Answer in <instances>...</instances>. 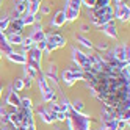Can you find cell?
<instances>
[{"label":"cell","mask_w":130,"mask_h":130,"mask_svg":"<svg viewBox=\"0 0 130 130\" xmlns=\"http://www.w3.org/2000/svg\"><path fill=\"white\" fill-rule=\"evenodd\" d=\"M64 17H66V22H72V21H75L77 17H78V14H80V11H74V10H71V8H64Z\"/></svg>","instance_id":"cell-16"},{"label":"cell","mask_w":130,"mask_h":130,"mask_svg":"<svg viewBox=\"0 0 130 130\" xmlns=\"http://www.w3.org/2000/svg\"><path fill=\"white\" fill-rule=\"evenodd\" d=\"M82 3L88 6L89 10H94V5H96V0H82Z\"/></svg>","instance_id":"cell-31"},{"label":"cell","mask_w":130,"mask_h":130,"mask_svg":"<svg viewBox=\"0 0 130 130\" xmlns=\"http://www.w3.org/2000/svg\"><path fill=\"white\" fill-rule=\"evenodd\" d=\"M108 5H111V0H96L94 8H104V6H108Z\"/></svg>","instance_id":"cell-29"},{"label":"cell","mask_w":130,"mask_h":130,"mask_svg":"<svg viewBox=\"0 0 130 130\" xmlns=\"http://www.w3.org/2000/svg\"><path fill=\"white\" fill-rule=\"evenodd\" d=\"M61 78H63V82H64V85H66V86H72L77 80H85V74H83V71L77 66V69L72 68V69L63 71Z\"/></svg>","instance_id":"cell-2"},{"label":"cell","mask_w":130,"mask_h":130,"mask_svg":"<svg viewBox=\"0 0 130 130\" xmlns=\"http://www.w3.org/2000/svg\"><path fill=\"white\" fill-rule=\"evenodd\" d=\"M31 99L30 97H21V108H25V110H31Z\"/></svg>","instance_id":"cell-24"},{"label":"cell","mask_w":130,"mask_h":130,"mask_svg":"<svg viewBox=\"0 0 130 130\" xmlns=\"http://www.w3.org/2000/svg\"><path fill=\"white\" fill-rule=\"evenodd\" d=\"M38 115H39V116L42 118V121H44L45 124H53V122H55V121H53V119L50 118L49 111L45 110V108H42V107H41V108H38Z\"/></svg>","instance_id":"cell-18"},{"label":"cell","mask_w":130,"mask_h":130,"mask_svg":"<svg viewBox=\"0 0 130 130\" xmlns=\"http://www.w3.org/2000/svg\"><path fill=\"white\" fill-rule=\"evenodd\" d=\"M66 6H68V8H71V10H74V11H80L82 0H68Z\"/></svg>","instance_id":"cell-22"},{"label":"cell","mask_w":130,"mask_h":130,"mask_svg":"<svg viewBox=\"0 0 130 130\" xmlns=\"http://www.w3.org/2000/svg\"><path fill=\"white\" fill-rule=\"evenodd\" d=\"M102 30H104V33L107 36H110V38H115V39L118 38V28L115 25V21H110L105 25H102Z\"/></svg>","instance_id":"cell-7"},{"label":"cell","mask_w":130,"mask_h":130,"mask_svg":"<svg viewBox=\"0 0 130 130\" xmlns=\"http://www.w3.org/2000/svg\"><path fill=\"white\" fill-rule=\"evenodd\" d=\"M68 119V115L63 113V111H58L57 115H55V121H60V122H64V121Z\"/></svg>","instance_id":"cell-30"},{"label":"cell","mask_w":130,"mask_h":130,"mask_svg":"<svg viewBox=\"0 0 130 130\" xmlns=\"http://www.w3.org/2000/svg\"><path fill=\"white\" fill-rule=\"evenodd\" d=\"M24 24L21 19H14L13 22H10V25H8V28H10V33H14V35H21L22 28H24Z\"/></svg>","instance_id":"cell-10"},{"label":"cell","mask_w":130,"mask_h":130,"mask_svg":"<svg viewBox=\"0 0 130 130\" xmlns=\"http://www.w3.org/2000/svg\"><path fill=\"white\" fill-rule=\"evenodd\" d=\"M115 2H116V5H118V3H121V2H122V0H115Z\"/></svg>","instance_id":"cell-39"},{"label":"cell","mask_w":130,"mask_h":130,"mask_svg":"<svg viewBox=\"0 0 130 130\" xmlns=\"http://www.w3.org/2000/svg\"><path fill=\"white\" fill-rule=\"evenodd\" d=\"M6 102H8V105H11V107L21 108V97H19V94H17L13 88H11L10 94H8V97H6Z\"/></svg>","instance_id":"cell-9"},{"label":"cell","mask_w":130,"mask_h":130,"mask_svg":"<svg viewBox=\"0 0 130 130\" xmlns=\"http://www.w3.org/2000/svg\"><path fill=\"white\" fill-rule=\"evenodd\" d=\"M10 22H11V19L10 17H3V19H0V31H5V30H8V25H10Z\"/></svg>","instance_id":"cell-27"},{"label":"cell","mask_w":130,"mask_h":130,"mask_svg":"<svg viewBox=\"0 0 130 130\" xmlns=\"http://www.w3.org/2000/svg\"><path fill=\"white\" fill-rule=\"evenodd\" d=\"M27 10H28V0H24V2H16V5H14V14L16 16L25 14Z\"/></svg>","instance_id":"cell-11"},{"label":"cell","mask_w":130,"mask_h":130,"mask_svg":"<svg viewBox=\"0 0 130 130\" xmlns=\"http://www.w3.org/2000/svg\"><path fill=\"white\" fill-rule=\"evenodd\" d=\"M36 78H38V83H39V89H41V92H45V91H49V89H50V85L47 83V78L42 75V72H41V71H38V75H36Z\"/></svg>","instance_id":"cell-13"},{"label":"cell","mask_w":130,"mask_h":130,"mask_svg":"<svg viewBox=\"0 0 130 130\" xmlns=\"http://www.w3.org/2000/svg\"><path fill=\"white\" fill-rule=\"evenodd\" d=\"M72 60H74V63H77V66H78L82 71H86V69L91 68V61H89V58H88V55H85L83 52L77 50L75 47L72 49Z\"/></svg>","instance_id":"cell-4"},{"label":"cell","mask_w":130,"mask_h":130,"mask_svg":"<svg viewBox=\"0 0 130 130\" xmlns=\"http://www.w3.org/2000/svg\"><path fill=\"white\" fill-rule=\"evenodd\" d=\"M13 86H14V91H21V89H24V80H22V78H14Z\"/></svg>","instance_id":"cell-28"},{"label":"cell","mask_w":130,"mask_h":130,"mask_svg":"<svg viewBox=\"0 0 130 130\" xmlns=\"http://www.w3.org/2000/svg\"><path fill=\"white\" fill-rule=\"evenodd\" d=\"M124 130H128V128H127V127H125V128H124Z\"/></svg>","instance_id":"cell-42"},{"label":"cell","mask_w":130,"mask_h":130,"mask_svg":"<svg viewBox=\"0 0 130 130\" xmlns=\"http://www.w3.org/2000/svg\"><path fill=\"white\" fill-rule=\"evenodd\" d=\"M113 57L118 60V61H127L128 63V44H121V45H116L115 50L111 52Z\"/></svg>","instance_id":"cell-5"},{"label":"cell","mask_w":130,"mask_h":130,"mask_svg":"<svg viewBox=\"0 0 130 130\" xmlns=\"http://www.w3.org/2000/svg\"><path fill=\"white\" fill-rule=\"evenodd\" d=\"M0 60H2V53H0Z\"/></svg>","instance_id":"cell-41"},{"label":"cell","mask_w":130,"mask_h":130,"mask_svg":"<svg viewBox=\"0 0 130 130\" xmlns=\"http://www.w3.org/2000/svg\"><path fill=\"white\" fill-rule=\"evenodd\" d=\"M22 24L24 25H33L36 21H35V16H31V14H25V16H22Z\"/></svg>","instance_id":"cell-25"},{"label":"cell","mask_w":130,"mask_h":130,"mask_svg":"<svg viewBox=\"0 0 130 130\" xmlns=\"http://www.w3.org/2000/svg\"><path fill=\"white\" fill-rule=\"evenodd\" d=\"M45 36H47V35L44 33V30H42V25L39 24V25H36V27H35L33 35L30 36V38H31V39H33V42L36 44V42H39V41H44V39H45Z\"/></svg>","instance_id":"cell-8"},{"label":"cell","mask_w":130,"mask_h":130,"mask_svg":"<svg viewBox=\"0 0 130 130\" xmlns=\"http://www.w3.org/2000/svg\"><path fill=\"white\" fill-rule=\"evenodd\" d=\"M35 45H36V47H38V49L42 52V50H45V45H47V42H45V39H44V41H39V42H36Z\"/></svg>","instance_id":"cell-32"},{"label":"cell","mask_w":130,"mask_h":130,"mask_svg":"<svg viewBox=\"0 0 130 130\" xmlns=\"http://www.w3.org/2000/svg\"><path fill=\"white\" fill-rule=\"evenodd\" d=\"M0 50H2V53H6V55L13 52V47L6 42V35L5 33L0 35Z\"/></svg>","instance_id":"cell-14"},{"label":"cell","mask_w":130,"mask_h":130,"mask_svg":"<svg viewBox=\"0 0 130 130\" xmlns=\"http://www.w3.org/2000/svg\"><path fill=\"white\" fill-rule=\"evenodd\" d=\"M61 111L63 113H66L69 115V111H71V102L66 99V97H63V104H61Z\"/></svg>","instance_id":"cell-26"},{"label":"cell","mask_w":130,"mask_h":130,"mask_svg":"<svg viewBox=\"0 0 130 130\" xmlns=\"http://www.w3.org/2000/svg\"><path fill=\"white\" fill-rule=\"evenodd\" d=\"M22 80H24V88H31V78L30 77H25Z\"/></svg>","instance_id":"cell-35"},{"label":"cell","mask_w":130,"mask_h":130,"mask_svg":"<svg viewBox=\"0 0 130 130\" xmlns=\"http://www.w3.org/2000/svg\"><path fill=\"white\" fill-rule=\"evenodd\" d=\"M75 38H77V41H78V42H82V45H85L86 49H92V42H91L88 38H85L83 35H77Z\"/></svg>","instance_id":"cell-23"},{"label":"cell","mask_w":130,"mask_h":130,"mask_svg":"<svg viewBox=\"0 0 130 130\" xmlns=\"http://www.w3.org/2000/svg\"><path fill=\"white\" fill-rule=\"evenodd\" d=\"M64 22H66V17H64V13H63V11H58L57 14L53 16V19H52L50 25H53V27H63V25H64Z\"/></svg>","instance_id":"cell-15"},{"label":"cell","mask_w":130,"mask_h":130,"mask_svg":"<svg viewBox=\"0 0 130 130\" xmlns=\"http://www.w3.org/2000/svg\"><path fill=\"white\" fill-rule=\"evenodd\" d=\"M16 2H24V0H16Z\"/></svg>","instance_id":"cell-40"},{"label":"cell","mask_w":130,"mask_h":130,"mask_svg":"<svg viewBox=\"0 0 130 130\" xmlns=\"http://www.w3.org/2000/svg\"><path fill=\"white\" fill-rule=\"evenodd\" d=\"M45 42H47V45H45V52H52L55 49H58V47H64L66 45V38L58 33H53L50 36H45Z\"/></svg>","instance_id":"cell-3"},{"label":"cell","mask_w":130,"mask_h":130,"mask_svg":"<svg viewBox=\"0 0 130 130\" xmlns=\"http://www.w3.org/2000/svg\"><path fill=\"white\" fill-rule=\"evenodd\" d=\"M113 16H116V17H119L122 22H128V17H130V8H128V5H125V3H118L116 5V11H115V14Z\"/></svg>","instance_id":"cell-6"},{"label":"cell","mask_w":130,"mask_h":130,"mask_svg":"<svg viewBox=\"0 0 130 130\" xmlns=\"http://www.w3.org/2000/svg\"><path fill=\"white\" fill-rule=\"evenodd\" d=\"M113 14H115V10L111 8V5L104 6V8H94V14L91 16V21H92L94 25L102 27V25H105L107 22L113 21V17H115Z\"/></svg>","instance_id":"cell-1"},{"label":"cell","mask_w":130,"mask_h":130,"mask_svg":"<svg viewBox=\"0 0 130 130\" xmlns=\"http://www.w3.org/2000/svg\"><path fill=\"white\" fill-rule=\"evenodd\" d=\"M57 100V94H55V91L50 88L49 91H45V92H42V102H55Z\"/></svg>","instance_id":"cell-19"},{"label":"cell","mask_w":130,"mask_h":130,"mask_svg":"<svg viewBox=\"0 0 130 130\" xmlns=\"http://www.w3.org/2000/svg\"><path fill=\"white\" fill-rule=\"evenodd\" d=\"M96 47H97L99 50H108V44H107V42H104V41H102V42H99V44L96 45Z\"/></svg>","instance_id":"cell-33"},{"label":"cell","mask_w":130,"mask_h":130,"mask_svg":"<svg viewBox=\"0 0 130 130\" xmlns=\"http://www.w3.org/2000/svg\"><path fill=\"white\" fill-rule=\"evenodd\" d=\"M25 128H27V130H36L35 125H28V127H25Z\"/></svg>","instance_id":"cell-37"},{"label":"cell","mask_w":130,"mask_h":130,"mask_svg":"<svg viewBox=\"0 0 130 130\" xmlns=\"http://www.w3.org/2000/svg\"><path fill=\"white\" fill-rule=\"evenodd\" d=\"M41 11H42V14H49V13H50V6H49V5H44V6L41 8Z\"/></svg>","instance_id":"cell-36"},{"label":"cell","mask_w":130,"mask_h":130,"mask_svg":"<svg viewBox=\"0 0 130 130\" xmlns=\"http://www.w3.org/2000/svg\"><path fill=\"white\" fill-rule=\"evenodd\" d=\"M0 35H2V31H0Z\"/></svg>","instance_id":"cell-43"},{"label":"cell","mask_w":130,"mask_h":130,"mask_svg":"<svg viewBox=\"0 0 130 130\" xmlns=\"http://www.w3.org/2000/svg\"><path fill=\"white\" fill-rule=\"evenodd\" d=\"M22 39H24V38H22L21 35H14V33H10V35L6 36V42L10 44V45H13V44H14V45L22 44Z\"/></svg>","instance_id":"cell-17"},{"label":"cell","mask_w":130,"mask_h":130,"mask_svg":"<svg viewBox=\"0 0 130 130\" xmlns=\"http://www.w3.org/2000/svg\"><path fill=\"white\" fill-rule=\"evenodd\" d=\"M8 60L13 61V63H17V64H25L27 63V57L22 53H16V52H11V53H8L6 55Z\"/></svg>","instance_id":"cell-12"},{"label":"cell","mask_w":130,"mask_h":130,"mask_svg":"<svg viewBox=\"0 0 130 130\" xmlns=\"http://www.w3.org/2000/svg\"><path fill=\"white\" fill-rule=\"evenodd\" d=\"M80 30H82V33H89V31H91V27H89L88 24H82Z\"/></svg>","instance_id":"cell-34"},{"label":"cell","mask_w":130,"mask_h":130,"mask_svg":"<svg viewBox=\"0 0 130 130\" xmlns=\"http://www.w3.org/2000/svg\"><path fill=\"white\" fill-rule=\"evenodd\" d=\"M14 130H27L25 127H14Z\"/></svg>","instance_id":"cell-38"},{"label":"cell","mask_w":130,"mask_h":130,"mask_svg":"<svg viewBox=\"0 0 130 130\" xmlns=\"http://www.w3.org/2000/svg\"><path fill=\"white\" fill-rule=\"evenodd\" d=\"M24 72H25V75L27 77H30L31 80H35L36 78V75H38V71H36V69H33L31 66H28V64H24Z\"/></svg>","instance_id":"cell-21"},{"label":"cell","mask_w":130,"mask_h":130,"mask_svg":"<svg viewBox=\"0 0 130 130\" xmlns=\"http://www.w3.org/2000/svg\"><path fill=\"white\" fill-rule=\"evenodd\" d=\"M71 108H72L74 111H75V113H82V115H83V110H85V105H83V102H82L80 99H75V100H74L72 104H71Z\"/></svg>","instance_id":"cell-20"}]
</instances>
